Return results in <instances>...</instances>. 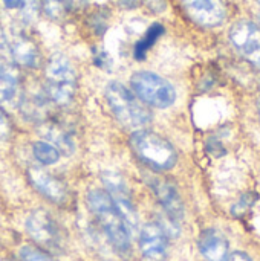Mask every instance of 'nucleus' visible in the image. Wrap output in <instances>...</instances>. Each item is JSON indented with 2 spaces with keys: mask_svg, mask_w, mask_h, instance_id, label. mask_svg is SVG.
<instances>
[{
  "mask_svg": "<svg viewBox=\"0 0 260 261\" xmlns=\"http://www.w3.org/2000/svg\"><path fill=\"white\" fill-rule=\"evenodd\" d=\"M18 9H20V17L23 23H32L38 17L40 0H21V5Z\"/></svg>",
  "mask_w": 260,
  "mask_h": 261,
  "instance_id": "obj_22",
  "label": "nucleus"
},
{
  "mask_svg": "<svg viewBox=\"0 0 260 261\" xmlns=\"http://www.w3.org/2000/svg\"><path fill=\"white\" fill-rule=\"evenodd\" d=\"M225 261H253L247 254H244V252H234V254H231L230 257H227Z\"/></svg>",
  "mask_w": 260,
  "mask_h": 261,
  "instance_id": "obj_25",
  "label": "nucleus"
},
{
  "mask_svg": "<svg viewBox=\"0 0 260 261\" xmlns=\"http://www.w3.org/2000/svg\"><path fill=\"white\" fill-rule=\"evenodd\" d=\"M257 112H259V118H260V101L257 102Z\"/></svg>",
  "mask_w": 260,
  "mask_h": 261,
  "instance_id": "obj_28",
  "label": "nucleus"
},
{
  "mask_svg": "<svg viewBox=\"0 0 260 261\" xmlns=\"http://www.w3.org/2000/svg\"><path fill=\"white\" fill-rule=\"evenodd\" d=\"M259 18H260V15H259Z\"/></svg>",
  "mask_w": 260,
  "mask_h": 261,
  "instance_id": "obj_30",
  "label": "nucleus"
},
{
  "mask_svg": "<svg viewBox=\"0 0 260 261\" xmlns=\"http://www.w3.org/2000/svg\"><path fill=\"white\" fill-rule=\"evenodd\" d=\"M192 20L201 26L213 28L224 21L225 8L221 0H182Z\"/></svg>",
  "mask_w": 260,
  "mask_h": 261,
  "instance_id": "obj_11",
  "label": "nucleus"
},
{
  "mask_svg": "<svg viewBox=\"0 0 260 261\" xmlns=\"http://www.w3.org/2000/svg\"><path fill=\"white\" fill-rule=\"evenodd\" d=\"M0 102L6 106H20L21 95L18 92V84L9 83L3 78H0Z\"/></svg>",
  "mask_w": 260,
  "mask_h": 261,
  "instance_id": "obj_19",
  "label": "nucleus"
},
{
  "mask_svg": "<svg viewBox=\"0 0 260 261\" xmlns=\"http://www.w3.org/2000/svg\"><path fill=\"white\" fill-rule=\"evenodd\" d=\"M64 2V5H66V8L69 9V11H72V9H80V8H83L86 3H87V0H63Z\"/></svg>",
  "mask_w": 260,
  "mask_h": 261,
  "instance_id": "obj_24",
  "label": "nucleus"
},
{
  "mask_svg": "<svg viewBox=\"0 0 260 261\" xmlns=\"http://www.w3.org/2000/svg\"><path fill=\"white\" fill-rule=\"evenodd\" d=\"M3 3L8 9H18L21 5V0H3Z\"/></svg>",
  "mask_w": 260,
  "mask_h": 261,
  "instance_id": "obj_26",
  "label": "nucleus"
},
{
  "mask_svg": "<svg viewBox=\"0 0 260 261\" xmlns=\"http://www.w3.org/2000/svg\"><path fill=\"white\" fill-rule=\"evenodd\" d=\"M103 184L106 185V190L109 196L112 197L115 206L118 208L120 214L123 216L129 231H136L138 228V213L135 208V203L132 200L130 191L123 180V177L115 171H106L103 173Z\"/></svg>",
  "mask_w": 260,
  "mask_h": 261,
  "instance_id": "obj_7",
  "label": "nucleus"
},
{
  "mask_svg": "<svg viewBox=\"0 0 260 261\" xmlns=\"http://www.w3.org/2000/svg\"><path fill=\"white\" fill-rule=\"evenodd\" d=\"M9 135H11V124L0 106V139H8Z\"/></svg>",
  "mask_w": 260,
  "mask_h": 261,
  "instance_id": "obj_23",
  "label": "nucleus"
},
{
  "mask_svg": "<svg viewBox=\"0 0 260 261\" xmlns=\"http://www.w3.org/2000/svg\"><path fill=\"white\" fill-rule=\"evenodd\" d=\"M107 102L116 119L130 128L144 127L152 121L149 109L143 101L121 83H110L106 89Z\"/></svg>",
  "mask_w": 260,
  "mask_h": 261,
  "instance_id": "obj_3",
  "label": "nucleus"
},
{
  "mask_svg": "<svg viewBox=\"0 0 260 261\" xmlns=\"http://www.w3.org/2000/svg\"><path fill=\"white\" fill-rule=\"evenodd\" d=\"M28 179H29L31 185L48 200H51L57 205H63L67 202V199H69L67 187L58 177H55L40 168H29Z\"/></svg>",
  "mask_w": 260,
  "mask_h": 261,
  "instance_id": "obj_9",
  "label": "nucleus"
},
{
  "mask_svg": "<svg viewBox=\"0 0 260 261\" xmlns=\"http://www.w3.org/2000/svg\"><path fill=\"white\" fill-rule=\"evenodd\" d=\"M20 260L21 261H57L54 260L48 252H44L41 248L26 245L20 249Z\"/></svg>",
  "mask_w": 260,
  "mask_h": 261,
  "instance_id": "obj_21",
  "label": "nucleus"
},
{
  "mask_svg": "<svg viewBox=\"0 0 260 261\" xmlns=\"http://www.w3.org/2000/svg\"><path fill=\"white\" fill-rule=\"evenodd\" d=\"M5 35H6V40L9 43L11 52H12V55L18 64L31 67V69L38 67V64H40L38 47L20 28L11 26L8 34H5Z\"/></svg>",
  "mask_w": 260,
  "mask_h": 261,
  "instance_id": "obj_10",
  "label": "nucleus"
},
{
  "mask_svg": "<svg viewBox=\"0 0 260 261\" xmlns=\"http://www.w3.org/2000/svg\"><path fill=\"white\" fill-rule=\"evenodd\" d=\"M26 231L31 239L41 248L60 251L63 248V234L52 216L44 210L32 211L26 219Z\"/></svg>",
  "mask_w": 260,
  "mask_h": 261,
  "instance_id": "obj_6",
  "label": "nucleus"
},
{
  "mask_svg": "<svg viewBox=\"0 0 260 261\" xmlns=\"http://www.w3.org/2000/svg\"><path fill=\"white\" fill-rule=\"evenodd\" d=\"M75 90L77 72L70 60L63 54L52 55L46 66V92L49 98L60 106H67Z\"/></svg>",
  "mask_w": 260,
  "mask_h": 261,
  "instance_id": "obj_4",
  "label": "nucleus"
},
{
  "mask_svg": "<svg viewBox=\"0 0 260 261\" xmlns=\"http://www.w3.org/2000/svg\"><path fill=\"white\" fill-rule=\"evenodd\" d=\"M230 40L239 54L254 66H260V28L248 20L238 21L230 31Z\"/></svg>",
  "mask_w": 260,
  "mask_h": 261,
  "instance_id": "obj_8",
  "label": "nucleus"
},
{
  "mask_svg": "<svg viewBox=\"0 0 260 261\" xmlns=\"http://www.w3.org/2000/svg\"><path fill=\"white\" fill-rule=\"evenodd\" d=\"M121 6H124V8H133V6H136V3H138V0H116Z\"/></svg>",
  "mask_w": 260,
  "mask_h": 261,
  "instance_id": "obj_27",
  "label": "nucleus"
},
{
  "mask_svg": "<svg viewBox=\"0 0 260 261\" xmlns=\"http://www.w3.org/2000/svg\"><path fill=\"white\" fill-rule=\"evenodd\" d=\"M257 2H259V5H260V0H257Z\"/></svg>",
  "mask_w": 260,
  "mask_h": 261,
  "instance_id": "obj_29",
  "label": "nucleus"
},
{
  "mask_svg": "<svg viewBox=\"0 0 260 261\" xmlns=\"http://www.w3.org/2000/svg\"><path fill=\"white\" fill-rule=\"evenodd\" d=\"M41 8L44 14L52 20H61L67 14V8L63 0H41Z\"/></svg>",
  "mask_w": 260,
  "mask_h": 261,
  "instance_id": "obj_20",
  "label": "nucleus"
},
{
  "mask_svg": "<svg viewBox=\"0 0 260 261\" xmlns=\"http://www.w3.org/2000/svg\"><path fill=\"white\" fill-rule=\"evenodd\" d=\"M199 251L208 261H225L228 257V240L216 229H207L201 234L198 242Z\"/></svg>",
  "mask_w": 260,
  "mask_h": 261,
  "instance_id": "obj_14",
  "label": "nucleus"
},
{
  "mask_svg": "<svg viewBox=\"0 0 260 261\" xmlns=\"http://www.w3.org/2000/svg\"><path fill=\"white\" fill-rule=\"evenodd\" d=\"M44 138L48 139V142H51L58 151H63L64 154H70L74 151V142L72 139L67 136V133L51 124V125H46V130H44Z\"/></svg>",
  "mask_w": 260,
  "mask_h": 261,
  "instance_id": "obj_16",
  "label": "nucleus"
},
{
  "mask_svg": "<svg viewBox=\"0 0 260 261\" xmlns=\"http://www.w3.org/2000/svg\"><path fill=\"white\" fill-rule=\"evenodd\" d=\"M32 153L35 159L43 165H54L60 159V151L48 141H37L32 145Z\"/></svg>",
  "mask_w": 260,
  "mask_h": 261,
  "instance_id": "obj_18",
  "label": "nucleus"
},
{
  "mask_svg": "<svg viewBox=\"0 0 260 261\" xmlns=\"http://www.w3.org/2000/svg\"><path fill=\"white\" fill-rule=\"evenodd\" d=\"M0 78L18 84L20 81V69H18V63L15 61L9 43L6 40L5 32L0 28Z\"/></svg>",
  "mask_w": 260,
  "mask_h": 261,
  "instance_id": "obj_15",
  "label": "nucleus"
},
{
  "mask_svg": "<svg viewBox=\"0 0 260 261\" xmlns=\"http://www.w3.org/2000/svg\"><path fill=\"white\" fill-rule=\"evenodd\" d=\"M162 32H164V28H162V24H159V23H155V24H152L149 29H147V32H146V35L135 44V49H133V55H135V58L136 60H144V57H146V54H147V50L156 43V40L162 35Z\"/></svg>",
  "mask_w": 260,
  "mask_h": 261,
  "instance_id": "obj_17",
  "label": "nucleus"
},
{
  "mask_svg": "<svg viewBox=\"0 0 260 261\" xmlns=\"http://www.w3.org/2000/svg\"><path fill=\"white\" fill-rule=\"evenodd\" d=\"M87 206L95 214L98 222L101 223L109 242L120 254H127L130 251V237L129 228L120 214L118 208L115 206L112 197L107 191L103 190H92L86 196Z\"/></svg>",
  "mask_w": 260,
  "mask_h": 261,
  "instance_id": "obj_1",
  "label": "nucleus"
},
{
  "mask_svg": "<svg viewBox=\"0 0 260 261\" xmlns=\"http://www.w3.org/2000/svg\"><path fill=\"white\" fill-rule=\"evenodd\" d=\"M130 145L136 158L156 171H167L178 161L175 147L162 136L149 130L135 132L130 138Z\"/></svg>",
  "mask_w": 260,
  "mask_h": 261,
  "instance_id": "obj_2",
  "label": "nucleus"
},
{
  "mask_svg": "<svg viewBox=\"0 0 260 261\" xmlns=\"http://www.w3.org/2000/svg\"><path fill=\"white\" fill-rule=\"evenodd\" d=\"M130 83H132L133 93L147 106L156 109H167L173 106L176 99L175 87L166 78H162L155 72H147V70L136 72L133 73Z\"/></svg>",
  "mask_w": 260,
  "mask_h": 261,
  "instance_id": "obj_5",
  "label": "nucleus"
},
{
  "mask_svg": "<svg viewBox=\"0 0 260 261\" xmlns=\"http://www.w3.org/2000/svg\"><path fill=\"white\" fill-rule=\"evenodd\" d=\"M167 234L158 223H147L139 232V248L147 260L161 261L167 254Z\"/></svg>",
  "mask_w": 260,
  "mask_h": 261,
  "instance_id": "obj_13",
  "label": "nucleus"
},
{
  "mask_svg": "<svg viewBox=\"0 0 260 261\" xmlns=\"http://www.w3.org/2000/svg\"><path fill=\"white\" fill-rule=\"evenodd\" d=\"M149 185L153 190L159 203L162 205L164 211L170 217V220L181 222L184 217V205L175 185L162 177H152L149 180Z\"/></svg>",
  "mask_w": 260,
  "mask_h": 261,
  "instance_id": "obj_12",
  "label": "nucleus"
}]
</instances>
